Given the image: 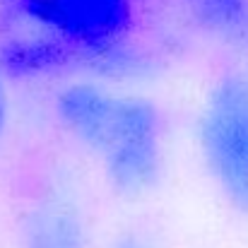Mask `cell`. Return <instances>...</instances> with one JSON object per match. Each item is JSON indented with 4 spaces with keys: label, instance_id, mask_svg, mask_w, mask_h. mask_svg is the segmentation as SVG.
<instances>
[{
    "label": "cell",
    "instance_id": "8992f818",
    "mask_svg": "<svg viewBox=\"0 0 248 248\" xmlns=\"http://www.w3.org/2000/svg\"><path fill=\"white\" fill-rule=\"evenodd\" d=\"M27 248H84L75 212L58 202L39 207L27 224Z\"/></svg>",
    "mask_w": 248,
    "mask_h": 248
},
{
    "label": "cell",
    "instance_id": "5b68a950",
    "mask_svg": "<svg viewBox=\"0 0 248 248\" xmlns=\"http://www.w3.org/2000/svg\"><path fill=\"white\" fill-rule=\"evenodd\" d=\"M195 22L248 58V0H186Z\"/></svg>",
    "mask_w": 248,
    "mask_h": 248
},
{
    "label": "cell",
    "instance_id": "52a82bcc",
    "mask_svg": "<svg viewBox=\"0 0 248 248\" xmlns=\"http://www.w3.org/2000/svg\"><path fill=\"white\" fill-rule=\"evenodd\" d=\"M5 121H7V96H5V84L0 80V138L5 133Z\"/></svg>",
    "mask_w": 248,
    "mask_h": 248
},
{
    "label": "cell",
    "instance_id": "ba28073f",
    "mask_svg": "<svg viewBox=\"0 0 248 248\" xmlns=\"http://www.w3.org/2000/svg\"><path fill=\"white\" fill-rule=\"evenodd\" d=\"M116 248H145V246L138 244V241H125V244H121V246H116Z\"/></svg>",
    "mask_w": 248,
    "mask_h": 248
},
{
    "label": "cell",
    "instance_id": "3957f363",
    "mask_svg": "<svg viewBox=\"0 0 248 248\" xmlns=\"http://www.w3.org/2000/svg\"><path fill=\"white\" fill-rule=\"evenodd\" d=\"M78 63L56 29V0H0V70L41 78Z\"/></svg>",
    "mask_w": 248,
    "mask_h": 248
},
{
    "label": "cell",
    "instance_id": "277c9868",
    "mask_svg": "<svg viewBox=\"0 0 248 248\" xmlns=\"http://www.w3.org/2000/svg\"><path fill=\"white\" fill-rule=\"evenodd\" d=\"M111 183L125 195H140L155 186L162 169L159 111L140 96H121L113 125L99 147Z\"/></svg>",
    "mask_w": 248,
    "mask_h": 248
},
{
    "label": "cell",
    "instance_id": "6da1fadb",
    "mask_svg": "<svg viewBox=\"0 0 248 248\" xmlns=\"http://www.w3.org/2000/svg\"><path fill=\"white\" fill-rule=\"evenodd\" d=\"M200 150L227 200L248 212V75L227 73L207 94L198 123Z\"/></svg>",
    "mask_w": 248,
    "mask_h": 248
},
{
    "label": "cell",
    "instance_id": "7a4b0ae2",
    "mask_svg": "<svg viewBox=\"0 0 248 248\" xmlns=\"http://www.w3.org/2000/svg\"><path fill=\"white\" fill-rule=\"evenodd\" d=\"M130 24V0H56V29L78 63L113 75L140 73L145 65L125 44Z\"/></svg>",
    "mask_w": 248,
    "mask_h": 248
}]
</instances>
